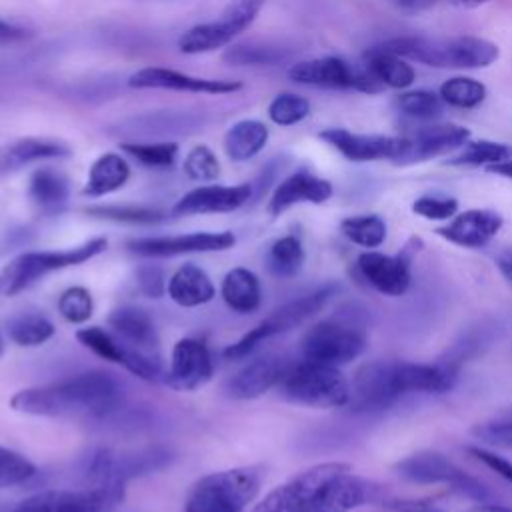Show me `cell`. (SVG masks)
<instances>
[{"instance_id": "cell-1", "label": "cell", "mask_w": 512, "mask_h": 512, "mask_svg": "<svg viewBox=\"0 0 512 512\" xmlns=\"http://www.w3.org/2000/svg\"><path fill=\"white\" fill-rule=\"evenodd\" d=\"M456 368L450 364H418L408 360H370L352 376L348 408L380 412L412 392H446L454 386Z\"/></svg>"}, {"instance_id": "cell-2", "label": "cell", "mask_w": 512, "mask_h": 512, "mask_svg": "<svg viewBox=\"0 0 512 512\" xmlns=\"http://www.w3.org/2000/svg\"><path fill=\"white\" fill-rule=\"evenodd\" d=\"M122 402V384L108 372L90 370L60 382L18 390L16 412L46 418H104Z\"/></svg>"}, {"instance_id": "cell-3", "label": "cell", "mask_w": 512, "mask_h": 512, "mask_svg": "<svg viewBox=\"0 0 512 512\" xmlns=\"http://www.w3.org/2000/svg\"><path fill=\"white\" fill-rule=\"evenodd\" d=\"M380 46L406 60L434 68H486L500 56V50L494 42L478 36H400L386 40Z\"/></svg>"}, {"instance_id": "cell-4", "label": "cell", "mask_w": 512, "mask_h": 512, "mask_svg": "<svg viewBox=\"0 0 512 512\" xmlns=\"http://www.w3.org/2000/svg\"><path fill=\"white\" fill-rule=\"evenodd\" d=\"M260 466H236L198 478L184 496L182 512H246L262 486Z\"/></svg>"}, {"instance_id": "cell-5", "label": "cell", "mask_w": 512, "mask_h": 512, "mask_svg": "<svg viewBox=\"0 0 512 512\" xmlns=\"http://www.w3.org/2000/svg\"><path fill=\"white\" fill-rule=\"evenodd\" d=\"M336 292H338L336 284H324L296 300L286 302L284 306H280L272 314H268L264 320H260L246 334H242L236 342L228 344L224 348V356L228 360H242V358L250 356L262 342L302 326L306 320H310L314 314H318L332 300V296Z\"/></svg>"}, {"instance_id": "cell-6", "label": "cell", "mask_w": 512, "mask_h": 512, "mask_svg": "<svg viewBox=\"0 0 512 512\" xmlns=\"http://www.w3.org/2000/svg\"><path fill=\"white\" fill-rule=\"evenodd\" d=\"M280 392L292 404L340 408L348 404L350 382L336 366L300 360L288 368L280 382Z\"/></svg>"}, {"instance_id": "cell-7", "label": "cell", "mask_w": 512, "mask_h": 512, "mask_svg": "<svg viewBox=\"0 0 512 512\" xmlns=\"http://www.w3.org/2000/svg\"><path fill=\"white\" fill-rule=\"evenodd\" d=\"M108 246L104 236L90 238L78 246H70L64 250H34L16 256L2 272V290L8 296H14L50 272H58L70 266H80L94 256L102 254Z\"/></svg>"}, {"instance_id": "cell-8", "label": "cell", "mask_w": 512, "mask_h": 512, "mask_svg": "<svg viewBox=\"0 0 512 512\" xmlns=\"http://www.w3.org/2000/svg\"><path fill=\"white\" fill-rule=\"evenodd\" d=\"M366 348V332L350 320L328 318L310 326L300 340L302 360L344 366L356 360Z\"/></svg>"}, {"instance_id": "cell-9", "label": "cell", "mask_w": 512, "mask_h": 512, "mask_svg": "<svg viewBox=\"0 0 512 512\" xmlns=\"http://www.w3.org/2000/svg\"><path fill=\"white\" fill-rule=\"evenodd\" d=\"M264 2L266 0H230L216 20L196 24L182 32L178 38L180 52L206 54L228 46L254 24Z\"/></svg>"}, {"instance_id": "cell-10", "label": "cell", "mask_w": 512, "mask_h": 512, "mask_svg": "<svg viewBox=\"0 0 512 512\" xmlns=\"http://www.w3.org/2000/svg\"><path fill=\"white\" fill-rule=\"evenodd\" d=\"M396 474L410 482L420 486H434V484H446L452 490L460 492L462 496H468L476 502L488 500V490L470 474H466L458 464H454L448 456L434 452V450H420L414 452L394 464Z\"/></svg>"}, {"instance_id": "cell-11", "label": "cell", "mask_w": 512, "mask_h": 512, "mask_svg": "<svg viewBox=\"0 0 512 512\" xmlns=\"http://www.w3.org/2000/svg\"><path fill=\"white\" fill-rule=\"evenodd\" d=\"M348 470H352V466L346 462L314 464L272 488L248 512H304L328 482Z\"/></svg>"}, {"instance_id": "cell-12", "label": "cell", "mask_w": 512, "mask_h": 512, "mask_svg": "<svg viewBox=\"0 0 512 512\" xmlns=\"http://www.w3.org/2000/svg\"><path fill=\"white\" fill-rule=\"evenodd\" d=\"M124 498V484L100 482L80 490H42L20 500L12 512H110Z\"/></svg>"}, {"instance_id": "cell-13", "label": "cell", "mask_w": 512, "mask_h": 512, "mask_svg": "<svg viewBox=\"0 0 512 512\" xmlns=\"http://www.w3.org/2000/svg\"><path fill=\"white\" fill-rule=\"evenodd\" d=\"M288 78L298 84L332 90H358L366 94L384 90V86L366 66H352L340 56H322L296 62L288 68Z\"/></svg>"}, {"instance_id": "cell-14", "label": "cell", "mask_w": 512, "mask_h": 512, "mask_svg": "<svg viewBox=\"0 0 512 512\" xmlns=\"http://www.w3.org/2000/svg\"><path fill=\"white\" fill-rule=\"evenodd\" d=\"M78 342L92 350L96 356L124 366L134 376L146 380V382H158L162 376V366L158 354H148L142 350H136L122 342L114 332L104 330L102 326H86L76 332Z\"/></svg>"}, {"instance_id": "cell-15", "label": "cell", "mask_w": 512, "mask_h": 512, "mask_svg": "<svg viewBox=\"0 0 512 512\" xmlns=\"http://www.w3.org/2000/svg\"><path fill=\"white\" fill-rule=\"evenodd\" d=\"M236 244L230 230L220 232H188L170 236H144L126 242V248L142 258H172L196 252H222Z\"/></svg>"}, {"instance_id": "cell-16", "label": "cell", "mask_w": 512, "mask_h": 512, "mask_svg": "<svg viewBox=\"0 0 512 512\" xmlns=\"http://www.w3.org/2000/svg\"><path fill=\"white\" fill-rule=\"evenodd\" d=\"M214 374V360L204 340L184 336L180 338L170 356L166 382L174 390L194 392L210 382Z\"/></svg>"}, {"instance_id": "cell-17", "label": "cell", "mask_w": 512, "mask_h": 512, "mask_svg": "<svg viewBox=\"0 0 512 512\" xmlns=\"http://www.w3.org/2000/svg\"><path fill=\"white\" fill-rule=\"evenodd\" d=\"M130 88H156V90H176V92H192V94H234L242 88L238 80H220V78H200L190 76L164 66H146L130 74Z\"/></svg>"}, {"instance_id": "cell-18", "label": "cell", "mask_w": 512, "mask_h": 512, "mask_svg": "<svg viewBox=\"0 0 512 512\" xmlns=\"http://www.w3.org/2000/svg\"><path fill=\"white\" fill-rule=\"evenodd\" d=\"M378 502H386L382 488L348 470L328 482L304 512H352Z\"/></svg>"}, {"instance_id": "cell-19", "label": "cell", "mask_w": 512, "mask_h": 512, "mask_svg": "<svg viewBox=\"0 0 512 512\" xmlns=\"http://www.w3.org/2000/svg\"><path fill=\"white\" fill-rule=\"evenodd\" d=\"M318 136L350 162L392 160L396 164L404 148V136L358 134L346 128H326Z\"/></svg>"}, {"instance_id": "cell-20", "label": "cell", "mask_w": 512, "mask_h": 512, "mask_svg": "<svg viewBox=\"0 0 512 512\" xmlns=\"http://www.w3.org/2000/svg\"><path fill=\"white\" fill-rule=\"evenodd\" d=\"M470 138V130L456 124H430L416 128V132L404 136V148L396 164H418L430 158L448 154L464 146Z\"/></svg>"}, {"instance_id": "cell-21", "label": "cell", "mask_w": 512, "mask_h": 512, "mask_svg": "<svg viewBox=\"0 0 512 512\" xmlns=\"http://www.w3.org/2000/svg\"><path fill=\"white\" fill-rule=\"evenodd\" d=\"M410 256L412 250H402V254L388 256L382 252H362L356 260L360 276L380 294L402 296L410 288Z\"/></svg>"}, {"instance_id": "cell-22", "label": "cell", "mask_w": 512, "mask_h": 512, "mask_svg": "<svg viewBox=\"0 0 512 512\" xmlns=\"http://www.w3.org/2000/svg\"><path fill=\"white\" fill-rule=\"evenodd\" d=\"M252 198V184L242 182L234 186L208 184L186 192L170 210L172 216L196 214H224L234 212Z\"/></svg>"}, {"instance_id": "cell-23", "label": "cell", "mask_w": 512, "mask_h": 512, "mask_svg": "<svg viewBox=\"0 0 512 512\" xmlns=\"http://www.w3.org/2000/svg\"><path fill=\"white\" fill-rule=\"evenodd\" d=\"M292 364L278 354H264L246 362L226 384L234 400H254L282 382Z\"/></svg>"}, {"instance_id": "cell-24", "label": "cell", "mask_w": 512, "mask_h": 512, "mask_svg": "<svg viewBox=\"0 0 512 512\" xmlns=\"http://www.w3.org/2000/svg\"><path fill=\"white\" fill-rule=\"evenodd\" d=\"M72 154L68 142L48 136H24L0 146V178L42 160H62Z\"/></svg>"}, {"instance_id": "cell-25", "label": "cell", "mask_w": 512, "mask_h": 512, "mask_svg": "<svg viewBox=\"0 0 512 512\" xmlns=\"http://www.w3.org/2000/svg\"><path fill=\"white\" fill-rule=\"evenodd\" d=\"M332 184L308 168H298L296 172L288 174L272 192L268 200V214L280 216L288 208L310 202V204H322L332 196Z\"/></svg>"}, {"instance_id": "cell-26", "label": "cell", "mask_w": 512, "mask_h": 512, "mask_svg": "<svg viewBox=\"0 0 512 512\" xmlns=\"http://www.w3.org/2000/svg\"><path fill=\"white\" fill-rule=\"evenodd\" d=\"M502 224L504 220L498 212L472 208L454 216L446 226L436 228V234L462 248H482L500 232Z\"/></svg>"}, {"instance_id": "cell-27", "label": "cell", "mask_w": 512, "mask_h": 512, "mask_svg": "<svg viewBox=\"0 0 512 512\" xmlns=\"http://www.w3.org/2000/svg\"><path fill=\"white\" fill-rule=\"evenodd\" d=\"M108 326L128 346L148 354H158L160 338L154 320L146 310L136 306L116 308L108 316Z\"/></svg>"}, {"instance_id": "cell-28", "label": "cell", "mask_w": 512, "mask_h": 512, "mask_svg": "<svg viewBox=\"0 0 512 512\" xmlns=\"http://www.w3.org/2000/svg\"><path fill=\"white\" fill-rule=\"evenodd\" d=\"M168 296L182 308H194L210 302L216 296V288L210 276L194 262H186L174 270L166 284Z\"/></svg>"}, {"instance_id": "cell-29", "label": "cell", "mask_w": 512, "mask_h": 512, "mask_svg": "<svg viewBox=\"0 0 512 512\" xmlns=\"http://www.w3.org/2000/svg\"><path fill=\"white\" fill-rule=\"evenodd\" d=\"M28 198L42 214H56L68 204L70 182L64 172L42 166L28 180Z\"/></svg>"}, {"instance_id": "cell-30", "label": "cell", "mask_w": 512, "mask_h": 512, "mask_svg": "<svg viewBox=\"0 0 512 512\" xmlns=\"http://www.w3.org/2000/svg\"><path fill=\"white\" fill-rule=\"evenodd\" d=\"M220 296L230 310L238 314H252L262 304V286L252 270L238 266L226 272Z\"/></svg>"}, {"instance_id": "cell-31", "label": "cell", "mask_w": 512, "mask_h": 512, "mask_svg": "<svg viewBox=\"0 0 512 512\" xmlns=\"http://www.w3.org/2000/svg\"><path fill=\"white\" fill-rule=\"evenodd\" d=\"M128 178H130V164L126 162V158L116 152H106L92 162L82 194L90 198L106 196L122 188L128 182Z\"/></svg>"}, {"instance_id": "cell-32", "label": "cell", "mask_w": 512, "mask_h": 512, "mask_svg": "<svg viewBox=\"0 0 512 512\" xmlns=\"http://www.w3.org/2000/svg\"><path fill=\"white\" fill-rule=\"evenodd\" d=\"M268 126L260 120H238L224 134V152L234 162H246L254 158L268 142Z\"/></svg>"}, {"instance_id": "cell-33", "label": "cell", "mask_w": 512, "mask_h": 512, "mask_svg": "<svg viewBox=\"0 0 512 512\" xmlns=\"http://www.w3.org/2000/svg\"><path fill=\"white\" fill-rule=\"evenodd\" d=\"M364 66L374 74V78L382 86H388V88H408L416 78V72L406 62V58L390 50H384L382 46H374L366 50Z\"/></svg>"}, {"instance_id": "cell-34", "label": "cell", "mask_w": 512, "mask_h": 512, "mask_svg": "<svg viewBox=\"0 0 512 512\" xmlns=\"http://www.w3.org/2000/svg\"><path fill=\"white\" fill-rule=\"evenodd\" d=\"M304 246L298 236L288 234L274 240L266 252V268L276 278H292L304 266Z\"/></svg>"}, {"instance_id": "cell-35", "label": "cell", "mask_w": 512, "mask_h": 512, "mask_svg": "<svg viewBox=\"0 0 512 512\" xmlns=\"http://www.w3.org/2000/svg\"><path fill=\"white\" fill-rule=\"evenodd\" d=\"M6 332L14 344L24 348H34L48 342L56 334V326L42 314L22 312L8 320Z\"/></svg>"}, {"instance_id": "cell-36", "label": "cell", "mask_w": 512, "mask_h": 512, "mask_svg": "<svg viewBox=\"0 0 512 512\" xmlns=\"http://www.w3.org/2000/svg\"><path fill=\"white\" fill-rule=\"evenodd\" d=\"M512 158V146L492 140L466 142L464 148L448 160L452 166H492Z\"/></svg>"}, {"instance_id": "cell-37", "label": "cell", "mask_w": 512, "mask_h": 512, "mask_svg": "<svg viewBox=\"0 0 512 512\" xmlns=\"http://www.w3.org/2000/svg\"><path fill=\"white\" fill-rule=\"evenodd\" d=\"M342 234L364 248H378L386 238V222L376 214L350 216L340 222Z\"/></svg>"}, {"instance_id": "cell-38", "label": "cell", "mask_w": 512, "mask_h": 512, "mask_svg": "<svg viewBox=\"0 0 512 512\" xmlns=\"http://www.w3.org/2000/svg\"><path fill=\"white\" fill-rule=\"evenodd\" d=\"M120 150L150 168L172 166L180 152L176 142H124L120 144Z\"/></svg>"}, {"instance_id": "cell-39", "label": "cell", "mask_w": 512, "mask_h": 512, "mask_svg": "<svg viewBox=\"0 0 512 512\" xmlns=\"http://www.w3.org/2000/svg\"><path fill=\"white\" fill-rule=\"evenodd\" d=\"M440 98L454 108H476L486 98V86L474 78L456 76L440 86Z\"/></svg>"}, {"instance_id": "cell-40", "label": "cell", "mask_w": 512, "mask_h": 512, "mask_svg": "<svg viewBox=\"0 0 512 512\" xmlns=\"http://www.w3.org/2000/svg\"><path fill=\"white\" fill-rule=\"evenodd\" d=\"M470 434L486 446L512 450V406L484 422L474 424Z\"/></svg>"}, {"instance_id": "cell-41", "label": "cell", "mask_w": 512, "mask_h": 512, "mask_svg": "<svg viewBox=\"0 0 512 512\" xmlns=\"http://www.w3.org/2000/svg\"><path fill=\"white\" fill-rule=\"evenodd\" d=\"M442 104L444 100L440 98V94H434L430 90H412L396 98V106L404 116L422 122L438 118L442 114Z\"/></svg>"}, {"instance_id": "cell-42", "label": "cell", "mask_w": 512, "mask_h": 512, "mask_svg": "<svg viewBox=\"0 0 512 512\" xmlns=\"http://www.w3.org/2000/svg\"><path fill=\"white\" fill-rule=\"evenodd\" d=\"M310 114V102L294 92H280L268 104V118L278 126H292Z\"/></svg>"}, {"instance_id": "cell-43", "label": "cell", "mask_w": 512, "mask_h": 512, "mask_svg": "<svg viewBox=\"0 0 512 512\" xmlns=\"http://www.w3.org/2000/svg\"><path fill=\"white\" fill-rule=\"evenodd\" d=\"M222 58L234 66H272L284 60L286 54H282V50H278L276 46L236 44L230 46Z\"/></svg>"}, {"instance_id": "cell-44", "label": "cell", "mask_w": 512, "mask_h": 512, "mask_svg": "<svg viewBox=\"0 0 512 512\" xmlns=\"http://www.w3.org/2000/svg\"><path fill=\"white\" fill-rule=\"evenodd\" d=\"M86 214L112 220V222H124V224H154L164 218L162 212L146 206H118V204H106V206H88Z\"/></svg>"}, {"instance_id": "cell-45", "label": "cell", "mask_w": 512, "mask_h": 512, "mask_svg": "<svg viewBox=\"0 0 512 512\" xmlns=\"http://www.w3.org/2000/svg\"><path fill=\"white\" fill-rule=\"evenodd\" d=\"M36 474V464L24 454L0 446V490L24 484Z\"/></svg>"}, {"instance_id": "cell-46", "label": "cell", "mask_w": 512, "mask_h": 512, "mask_svg": "<svg viewBox=\"0 0 512 512\" xmlns=\"http://www.w3.org/2000/svg\"><path fill=\"white\" fill-rule=\"evenodd\" d=\"M184 174L196 182H212L220 176V162L206 144H196L184 156Z\"/></svg>"}, {"instance_id": "cell-47", "label": "cell", "mask_w": 512, "mask_h": 512, "mask_svg": "<svg viewBox=\"0 0 512 512\" xmlns=\"http://www.w3.org/2000/svg\"><path fill=\"white\" fill-rule=\"evenodd\" d=\"M58 312L70 324H84L94 310L92 294L84 286H70L58 298Z\"/></svg>"}, {"instance_id": "cell-48", "label": "cell", "mask_w": 512, "mask_h": 512, "mask_svg": "<svg viewBox=\"0 0 512 512\" xmlns=\"http://www.w3.org/2000/svg\"><path fill=\"white\" fill-rule=\"evenodd\" d=\"M412 210L426 220H448L458 212V200L452 196H420L414 200Z\"/></svg>"}, {"instance_id": "cell-49", "label": "cell", "mask_w": 512, "mask_h": 512, "mask_svg": "<svg viewBox=\"0 0 512 512\" xmlns=\"http://www.w3.org/2000/svg\"><path fill=\"white\" fill-rule=\"evenodd\" d=\"M468 454H470L474 460H478V462H482L484 466H488V468H490L492 472H496L500 478H504L506 482L512 484V462H510L508 458L498 456L496 452H490V450L478 448V446H470V448H468Z\"/></svg>"}, {"instance_id": "cell-50", "label": "cell", "mask_w": 512, "mask_h": 512, "mask_svg": "<svg viewBox=\"0 0 512 512\" xmlns=\"http://www.w3.org/2000/svg\"><path fill=\"white\" fill-rule=\"evenodd\" d=\"M138 288L150 298H158L164 290V276L162 270L154 266H144L138 270Z\"/></svg>"}, {"instance_id": "cell-51", "label": "cell", "mask_w": 512, "mask_h": 512, "mask_svg": "<svg viewBox=\"0 0 512 512\" xmlns=\"http://www.w3.org/2000/svg\"><path fill=\"white\" fill-rule=\"evenodd\" d=\"M28 36H30V32L26 28L0 18V46L16 44V42H20V40H24Z\"/></svg>"}, {"instance_id": "cell-52", "label": "cell", "mask_w": 512, "mask_h": 512, "mask_svg": "<svg viewBox=\"0 0 512 512\" xmlns=\"http://www.w3.org/2000/svg\"><path fill=\"white\" fill-rule=\"evenodd\" d=\"M494 262H496V268L500 270L502 278L512 286V244H510V246H504V248L496 254Z\"/></svg>"}, {"instance_id": "cell-53", "label": "cell", "mask_w": 512, "mask_h": 512, "mask_svg": "<svg viewBox=\"0 0 512 512\" xmlns=\"http://www.w3.org/2000/svg\"><path fill=\"white\" fill-rule=\"evenodd\" d=\"M394 4L404 12H418L438 4V0H394Z\"/></svg>"}, {"instance_id": "cell-54", "label": "cell", "mask_w": 512, "mask_h": 512, "mask_svg": "<svg viewBox=\"0 0 512 512\" xmlns=\"http://www.w3.org/2000/svg\"><path fill=\"white\" fill-rule=\"evenodd\" d=\"M464 512H512V506H500V504H488V502H480L472 508H466Z\"/></svg>"}, {"instance_id": "cell-55", "label": "cell", "mask_w": 512, "mask_h": 512, "mask_svg": "<svg viewBox=\"0 0 512 512\" xmlns=\"http://www.w3.org/2000/svg\"><path fill=\"white\" fill-rule=\"evenodd\" d=\"M486 170L492 172V174H498V176H504V178L512 180V158L504 160V162H498V164H492V166H486Z\"/></svg>"}, {"instance_id": "cell-56", "label": "cell", "mask_w": 512, "mask_h": 512, "mask_svg": "<svg viewBox=\"0 0 512 512\" xmlns=\"http://www.w3.org/2000/svg\"><path fill=\"white\" fill-rule=\"evenodd\" d=\"M438 2H452V4H458V6H466V8H476L480 4H486L488 0H438Z\"/></svg>"}, {"instance_id": "cell-57", "label": "cell", "mask_w": 512, "mask_h": 512, "mask_svg": "<svg viewBox=\"0 0 512 512\" xmlns=\"http://www.w3.org/2000/svg\"><path fill=\"white\" fill-rule=\"evenodd\" d=\"M4 348H6V344H4V338H2V334H0V356L4 354Z\"/></svg>"}, {"instance_id": "cell-58", "label": "cell", "mask_w": 512, "mask_h": 512, "mask_svg": "<svg viewBox=\"0 0 512 512\" xmlns=\"http://www.w3.org/2000/svg\"><path fill=\"white\" fill-rule=\"evenodd\" d=\"M0 290H2V276H0Z\"/></svg>"}]
</instances>
